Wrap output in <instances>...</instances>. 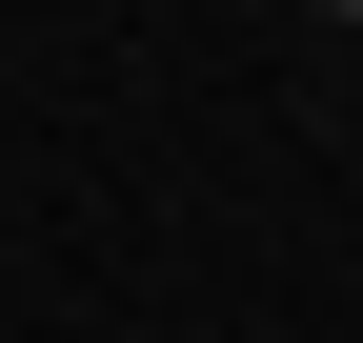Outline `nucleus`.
<instances>
[{
  "label": "nucleus",
  "mask_w": 363,
  "mask_h": 343,
  "mask_svg": "<svg viewBox=\"0 0 363 343\" xmlns=\"http://www.w3.org/2000/svg\"><path fill=\"white\" fill-rule=\"evenodd\" d=\"M343 21H363V0H343Z\"/></svg>",
  "instance_id": "f257e3e1"
}]
</instances>
